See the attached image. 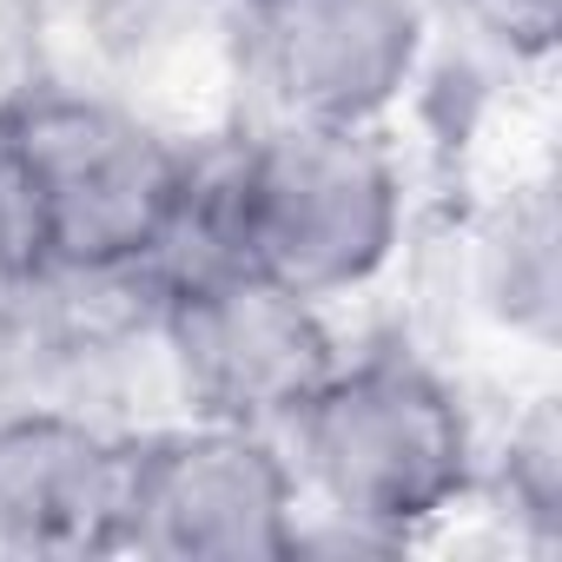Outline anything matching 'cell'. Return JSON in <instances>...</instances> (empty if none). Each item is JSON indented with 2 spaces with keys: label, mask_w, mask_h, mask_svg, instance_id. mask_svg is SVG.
Returning <instances> with one entry per match:
<instances>
[{
  "label": "cell",
  "mask_w": 562,
  "mask_h": 562,
  "mask_svg": "<svg viewBox=\"0 0 562 562\" xmlns=\"http://www.w3.org/2000/svg\"><path fill=\"white\" fill-rule=\"evenodd\" d=\"M159 331L192 417L271 437L292 430V417L338 364V338L318 299L225 258L172 265Z\"/></svg>",
  "instance_id": "obj_4"
},
{
  "label": "cell",
  "mask_w": 562,
  "mask_h": 562,
  "mask_svg": "<svg viewBox=\"0 0 562 562\" xmlns=\"http://www.w3.org/2000/svg\"><path fill=\"white\" fill-rule=\"evenodd\" d=\"M120 549L153 562H285L305 549L299 470L271 430L192 417L126 443Z\"/></svg>",
  "instance_id": "obj_5"
},
{
  "label": "cell",
  "mask_w": 562,
  "mask_h": 562,
  "mask_svg": "<svg viewBox=\"0 0 562 562\" xmlns=\"http://www.w3.org/2000/svg\"><path fill=\"white\" fill-rule=\"evenodd\" d=\"M126 443L74 411L0 417V555H113Z\"/></svg>",
  "instance_id": "obj_7"
},
{
  "label": "cell",
  "mask_w": 562,
  "mask_h": 562,
  "mask_svg": "<svg viewBox=\"0 0 562 562\" xmlns=\"http://www.w3.org/2000/svg\"><path fill=\"white\" fill-rule=\"evenodd\" d=\"M404 232V172L371 126L271 120L192 186V258L265 271L305 299L358 292Z\"/></svg>",
  "instance_id": "obj_2"
},
{
  "label": "cell",
  "mask_w": 562,
  "mask_h": 562,
  "mask_svg": "<svg viewBox=\"0 0 562 562\" xmlns=\"http://www.w3.org/2000/svg\"><path fill=\"white\" fill-rule=\"evenodd\" d=\"M450 8L509 60H542L562 27V0H450Z\"/></svg>",
  "instance_id": "obj_10"
},
{
  "label": "cell",
  "mask_w": 562,
  "mask_h": 562,
  "mask_svg": "<svg viewBox=\"0 0 562 562\" xmlns=\"http://www.w3.org/2000/svg\"><path fill=\"white\" fill-rule=\"evenodd\" d=\"M245 8H258V0H245Z\"/></svg>",
  "instance_id": "obj_11"
},
{
  "label": "cell",
  "mask_w": 562,
  "mask_h": 562,
  "mask_svg": "<svg viewBox=\"0 0 562 562\" xmlns=\"http://www.w3.org/2000/svg\"><path fill=\"white\" fill-rule=\"evenodd\" d=\"M509 503L522 522L555 536V522H562V430H555L549 404H536L509 430Z\"/></svg>",
  "instance_id": "obj_9"
},
{
  "label": "cell",
  "mask_w": 562,
  "mask_h": 562,
  "mask_svg": "<svg viewBox=\"0 0 562 562\" xmlns=\"http://www.w3.org/2000/svg\"><path fill=\"white\" fill-rule=\"evenodd\" d=\"M490 299L516 331H549L555 318V212L549 192L509 205L503 232L490 238Z\"/></svg>",
  "instance_id": "obj_8"
},
{
  "label": "cell",
  "mask_w": 562,
  "mask_h": 562,
  "mask_svg": "<svg viewBox=\"0 0 562 562\" xmlns=\"http://www.w3.org/2000/svg\"><path fill=\"white\" fill-rule=\"evenodd\" d=\"M299 476L351 529V542L397 549L450 516L476 483V437L457 391L411 351L338 358L292 417Z\"/></svg>",
  "instance_id": "obj_3"
},
{
  "label": "cell",
  "mask_w": 562,
  "mask_h": 562,
  "mask_svg": "<svg viewBox=\"0 0 562 562\" xmlns=\"http://www.w3.org/2000/svg\"><path fill=\"white\" fill-rule=\"evenodd\" d=\"M245 14L278 120L378 126L424 67L417 0H258Z\"/></svg>",
  "instance_id": "obj_6"
},
{
  "label": "cell",
  "mask_w": 562,
  "mask_h": 562,
  "mask_svg": "<svg viewBox=\"0 0 562 562\" xmlns=\"http://www.w3.org/2000/svg\"><path fill=\"white\" fill-rule=\"evenodd\" d=\"M192 186L199 166L113 100L41 87L0 106V192L41 285L166 265L186 245Z\"/></svg>",
  "instance_id": "obj_1"
}]
</instances>
